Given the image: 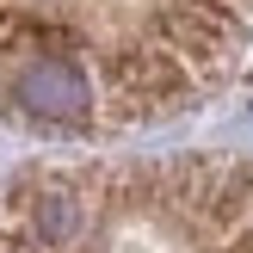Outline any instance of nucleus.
Wrapping results in <instances>:
<instances>
[{"label": "nucleus", "mask_w": 253, "mask_h": 253, "mask_svg": "<svg viewBox=\"0 0 253 253\" xmlns=\"http://www.w3.org/2000/svg\"><path fill=\"white\" fill-rule=\"evenodd\" d=\"M0 253H253V155L74 148L0 179Z\"/></svg>", "instance_id": "f03ea898"}, {"label": "nucleus", "mask_w": 253, "mask_h": 253, "mask_svg": "<svg viewBox=\"0 0 253 253\" xmlns=\"http://www.w3.org/2000/svg\"><path fill=\"white\" fill-rule=\"evenodd\" d=\"M253 49V0H0V124L111 148L198 111Z\"/></svg>", "instance_id": "f257e3e1"}]
</instances>
